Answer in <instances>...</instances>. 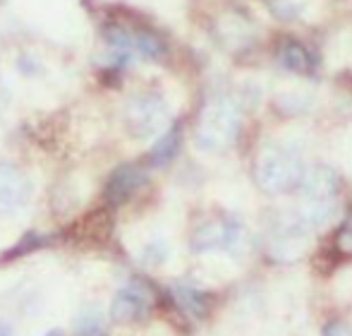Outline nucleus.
I'll return each instance as SVG.
<instances>
[{
  "mask_svg": "<svg viewBox=\"0 0 352 336\" xmlns=\"http://www.w3.org/2000/svg\"><path fill=\"white\" fill-rule=\"evenodd\" d=\"M0 336H12V327L8 322H0Z\"/></svg>",
  "mask_w": 352,
  "mask_h": 336,
  "instance_id": "2eb2a0df",
  "label": "nucleus"
},
{
  "mask_svg": "<svg viewBox=\"0 0 352 336\" xmlns=\"http://www.w3.org/2000/svg\"><path fill=\"white\" fill-rule=\"evenodd\" d=\"M173 300L175 305L192 319H201L209 313V295L204 291H197L192 286H173Z\"/></svg>",
  "mask_w": 352,
  "mask_h": 336,
  "instance_id": "1a4fd4ad",
  "label": "nucleus"
},
{
  "mask_svg": "<svg viewBox=\"0 0 352 336\" xmlns=\"http://www.w3.org/2000/svg\"><path fill=\"white\" fill-rule=\"evenodd\" d=\"M336 248H338L340 255L352 257V216L348 221H343V226L336 233Z\"/></svg>",
  "mask_w": 352,
  "mask_h": 336,
  "instance_id": "ddd939ff",
  "label": "nucleus"
},
{
  "mask_svg": "<svg viewBox=\"0 0 352 336\" xmlns=\"http://www.w3.org/2000/svg\"><path fill=\"white\" fill-rule=\"evenodd\" d=\"M148 182L146 171L137 164H122L111 173L106 182V202L108 204H125Z\"/></svg>",
  "mask_w": 352,
  "mask_h": 336,
  "instance_id": "6e6552de",
  "label": "nucleus"
},
{
  "mask_svg": "<svg viewBox=\"0 0 352 336\" xmlns=\"http://www.w3.org/2000/svg\"><path fill=\"white\" fill-rule=\"evenodd\" d=\"M72 336H106V317L98 308H89L79 315Z\"/></svg>",
  "mask_w": 352,
  "mask_h": 336,
  "instance_id": "f8f14e48",
  "label": "nucleus"
},
{
  "mask_svg": "<svg viewBox=\"0 0 352 336\" xmlns=\"http://www.w3.org/2000/svg\"><path fill=\"white\" fill-rule=\"evenodd\" d=\"M46 336H65V334H63V329H53V332H48Z\"/></svg>",
  "mask_w": 352,
  "mask_h": 336,
  "instance_id": "dca6fc26",
  "label": "nucleus"
},
{
  "mask_svg": "<svg viewBox=\"0 0 352 336\" xmlns=\"http://www.w3.org/2000/svg\"><path fill=\"white\" fill-rule=\"evenodd\" d=\"M302 221L307 226H321L333 216L338 204V178L331 168L316 166L302 180Z\"/></svg>",
  "mask_w": 352,
  "mask_h": 336,
  "instance_id": "7ed1b4c3",
  "label": "nucleus"
},
{
  "mask_svg": "<svg viewBox=\"0 0 352 336\" xmlns=\"http://www.w3.org/2000/svg\"><path fill=\"white\" fill-rule=\"evenodd\" d=\"M34 182L14 164H0V214H17L29 204Z\"/></svg>",
  "mask_w": 352,
  "mask_h": 336,
  "instance_id": "423d86ee",
  "label": "nucleus"
},
{
  "mask_svg": "<svg viewBox=\"0 0 352 336\" xmlns=\"http://www.w3.org/2000/svg\"><path fill=\"white\" fill-rule=\"evenodd\" d=\"M305 176L300 151L287 145H266L254 166V180L266 195H285L300 187Z\"/></svg>",
  "mask_w": 352,
  "mask_h": 336,
  "instance_id": "f03ea898",
  "label": "nucleus"
},
{
  "mask_svg": "<svg viewBox=\"0 0 352 336\" xmlns=\"http://www.w3.org/2000/svg\"><path fill=\"white\" fill-rule=\"evenodd\" d=\"M180 145H182V132L177 125L168 127L166 132H163L161 137H158V142L151 147V151H148V161H151L153 166H166L170 164L173 159L177 156V151H180Z\"/></svg>",
  "mask_w": 352,
  "mask_h": 336,
  "instance_id": "9b49d317",
  "label": "nucleus"
},
{
  "mask_svg": "<svg viewBox=\"0 0 352 336\" xmlns=\"http://www.w3.org/2000/svg\"><path fill=\"white\" fill-rule=\"evenodd\" d=\"M278 63L285 67L287 72H295V75H309L311 72V58L307 53V48L302 46L295 39H285L278 46Z\"/></svg>",
  "mask_w": 352,
  "mask_h": 336,
  "instance_id": "9d476101",
  "label": "nucleus"
},
{
  "mask_svg": "<svg viewBox=\"0 0 352 336\" xmlns=\"http://www.w3.org/2000/svg\"><path fill=\"white\" fill-rule=\"evenodd\" d=\"M240 245H245V231L237 224H204L197 229L195 238H192V248L197 252H209V250H230L237 252Z\"/></svg>",
  "mask_w": 352,
  "mask_h": 336,
  "instance_id": "0eeeda50",
  "label": "nucleus"
},
{
  "mask_svg": "<svg viewBox=\"0 0 352 336\" xmlns=\"http://www.w3.org/2000/svg\"><path fill=\"white\" fill-rule=\"evenodd\" d=\"M122 120H125V127L132 137L146 140V137L166 130L168 120H170V111H168V103L163 96L153 92H142L125 103Z\"/></svg>",
  "mask_w": 352,
  "mask_h": 336,
  "instance_id": "20e7f679",
  "label": "nucleus"
},
{
  "mask_svg": "<svg viewBox=\"0 0 352 336\" xmlns=\"http://www.w3.org/2000/svg\"><path fill=\"white\" fill-rule=\"evenodd\" d=\"M242 130V111L230 96L209 98L197 118L195 140L204 151H223L232 147Z\"/></svg>",
  "mask_w": 352,
  "mask_h": 336,
  "instance_id": "f257e3e1",
  "label": "nucleus"
},
{
  "mask_svg": "<svg viewBox=\"0 0 352 336\" xmlns=\"http://www.w3.org/2000/svg\"><path fill=\"white\" fill-rule=\"evenodd\" d=\"M153 303H156V293H153L151 286L135 279L116 293V298L111 303V317L118 324L142 322L153 310Z\"/></svg>",
  "mask_w": 352,
  "mask_h": 336,
  "instance_id": "39448f33",
  "label": "nucleus"
},
{
  "mask_svg": "<svg viewBox=\"0 0 352 336\" xmlns=\"http://www.w3.org/2000/svg\"><path fill=\"white\" fill-rule=\"evenodd\" d=\"M324 336H352V332H350L348 324H343V322H338V319H336V322L326 324Z\"/></svg>",
  "mask_w": 352,
  "mask_h": 336,
  "instance_id": "4468645a",
  "label": "nucleus"
}]
</instances>
